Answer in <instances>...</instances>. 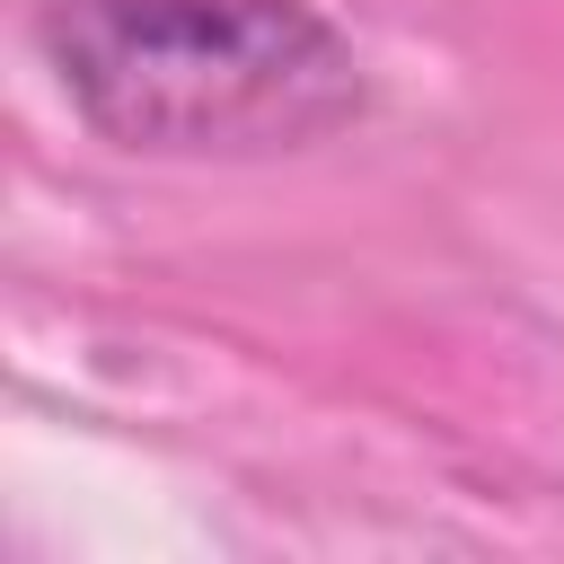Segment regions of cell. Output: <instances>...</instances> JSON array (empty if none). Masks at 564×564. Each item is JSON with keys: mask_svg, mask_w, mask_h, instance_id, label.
Here are the masks:
<instances>
[{"mask_svg": "<svg viewBox=\"0 0 564 564\" xmlns=\"http://www.w3.org/2000/svg\"><path fill=\"white\" fill-rule=\"evenodd\" d=\"M35 44L70 115L141 159H273L344 132L361 53L308 0H44Z\"/></svg>", "mask_w": 564, "mask_h": 564, "instance_id": "obj_1", "label": "cell"}]
</instances>
